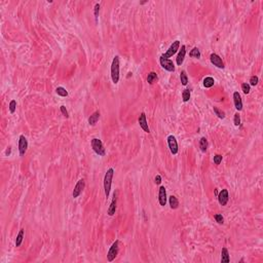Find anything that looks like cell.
<instances>
[{
  "label": "cell",
  "mask_w": 263,
  "mask_h": 263,
  "mask_svg": "<svg viewBox=\"0 0 263 263\" xmlns=\"http://www.w3.org/2000/svg\"><path fill=\"white\" fill-rule=\"evenodd\" d=\"M180 79H181V82L183 86H187L188 83V77H187V74H186V72L184 71H181V74H180Z\"/></svg>",
  "instance_id": "484cf974"
},
{
  "label": "cell",
  "mask_w": 263,
  "mask_h": 263,
  "mask_svg": "<svg viewBox=\"0 0 263 263\" xmlns=\"http://www.w3.org/2000/svg\"><path fill=\"white\" fill-rule=\"evenodd\" d=\"M167 191H165V186H160V191H158V201L162 207H165L167 205Z\"/></svg>",
  "instance_id": "4fadbf2b"
},
{
  "label": "cell",
  "mask_w": 263,
  "mask_h": 263,
  "mask_svg": "<svg viewBox=\"0 0 263 263\" xmlns=\"http://www.w3.org/2000/svg\"><path fill=\"white\" fill-rule=\"evenodd\" d=\"M185 55H186V47L185 45H182L181 46V50H180L179 54L177 56V59H176V62H177L178 66H181L182 63L184 61V58H185Z\"/></svg>",
  "instance_id": "2e32d148"
},
{
  "label": "cell",
  "mask_w": 263,
  "mask_h": 263,
  "mask_svg": "<svg viewBox=\"0 0 263 263\" xmlns=\"http://www.w3.org/2000/svg\"><path fill=\"white\" fill-rule=\"evenodd\" d=\"M179 47H180V41H179V40H175V41H174L173 43L171 44V46H170L169 50H167V52H165V55H162V57H164L165 59L171 58V57H173L174 55H175L176 52H178Z\"/></svg>",
  "instance_id": "5b68a950"
},
{
  "label": "cell",
  "mask_w": 263,
  "mask_h": 263,
  "mask_svg": "<svg viewBox=\"0 0 263 263\" xmlns=\"http://www.w3.org/2000/svg\"><path fill=\"white\" fill-rule=\"evenodd\" d=\"M118 252H119V241H115L112 246L110 247L109 251L107 253V259L109 262H112L114 259L116 258V256L118 255Z\"/></svg>",
  "instance_id": "277c9868"
},
{
  "label": "cell",
  "mask_w": 263,
  "mask_h": 263,
  "mask_svg": "<svg viewBox=\"0 0 263 263\" xmlns=\"http://www.w3.org/2000/svg\"><path fill=\"white\" fill-rule=\"evenodd\" d=\"M10 148H11V147H8V149L6 150V155H9V154H10Z\"/></svg>",
  "instance_id": "74e56055"
},
{
  "label": "cell",
  "mask_w": 263,
  "mask_h": 263,
  "mask_svg": "<svg viewBox=\"0 0 263 263\" xmlns=\"http://www.w3.org/2000/svg\"><path fill=\"white\" fill-rule=\"evenodd\" d=\"M156 80H157V75H156V73L155 72H150L147 76V82L149 84H153Z\"/></svg>",
  "instance_id": "603a6c76"
},
{
  "label": "cell",
  "mask_w": 263,
  "mask_h": 263,
  "mask_svg": "<svg viewBox=\"0 0 263 263\" xmlns=\"http://www.w3.org/2000/svg\"><path fill=\"white\" fill-rule=\"evenodd\" d=\"M160 63L162 65V67L164 68L165 70L169 72H174L175 71V65L172 62L170 59H165L164 57H160Z\"/></svg>",
  "instance_id": "9c48e42d"
},
{
  "label": "cell",
  "mask_w": 263,
  "mask_h": 263,
  "mask_svg": "<svg viewBox=\"0 0 263 263\" xmlns=\"http://www.w3.org/2000/svg\"><path fill=\"white\" fill-rule=\"evenodd\" d=\"M214 83H215V80H214V78L211 77V76H208V77H206L205 79H203V86L207 88H212V86H214Z\"/></svg>",
  "instance_id": "ffe728a7"
},
{
  "label": "cell",
  "mask_w": 263,
  "mask_h": 263,
  "mask_svg": "<svg viewBox=\"0 0 263 263\" xmlns=\"http://www.w3.org/2000/svg\"><path fill=\"white\" fill-rule=\"evenodd\" d=\"M233 101H234V106L236 108V110L241 111L243 109V101H241V95H239V92L233 93Z\"/></svg>",
  "instance_id": "5bb4252c"
},
{
  "label": "cell",
  "mask_w": 263,
  "mask_h": 263,
  "mask_svg": "<svg viewBox=\"0 0 263 263\" xmlns=\"http://www.w3.org/2000/svg\"><path fill=\"white\" fill-rule=\"evenodd\" d=\"M189 56L191 57V58L199 59L200 58V52H199V50L197 47H194V48H192V50L189 52Z\"/></svg>",
  "instance_id": "cb8c5ba5"
},
{
  "label": "cell",
  "mask_w": 263,
  "mask_h": 263,
  "mask_svg": "<svg viewBox=\"0 0 263 263\" xmlns=\"http://www.w3.org/2000/svg\"><path fill=\"white\" fill-rule=\"evenodd\" d=\"M167 140V145H169L171 153L174 154V155H176V154L178 153V143H177L176 138L174 137L173 135H170Z\"/></svg>",
  "instance_id": "52a82bcc"
},
{
  "label": "cell",
  "mask_w": 263,
  "mask_h": 263,
  "mask_svg": "<svg viewBox=\"0 0 263 263\" xmlns=\"http://www.w3.org/2000/svg\"><path fill=\"white\" fill-rule=\"evenodd\" d=\"M258 82H259V78H258V76H256V75H254V76H252L251 78H250V86H257L258 84Z\"/></svg>",
  "instance_id": "f546056e"
},
{
  "label": "cell",
  "mask_w": 263,
  "mask_h": 263,
  "mask_svg": "<svg viewBox=\"0 0 263 263\" xmlns=\"http://www.w3.org/2000/svg\"><path fill=\"white\" fill-rule=\"evenodd\" d=\"M138 122H139L140 126H141V129L143 130L145 133H150V129L149 126H148V124H147V119H146V115L145 113H141L139 116V118H138Z\"/></svg>",
  "instance_id": "30bf717a"
},
{
  "label": "cell",
  "mask_w": 263,
  "mask_h": 263,
  "mask_svg": "<svg viewBox=\"0 0 263 263\" xmlns=\"http://www.w3.org/2000/svg\"><path fill=\"white\" fill-rule=\"evenodd\" d=\"M233 121H234V126H239L241 124V116H239V113L234 114V119H233Z\"/></svg>",
  "instance_id": "836d02e7"
},
{
  "label": "cell",
  "mask_w": 263,
  "mask_h": 263,
  "mask_svg": "<svg viewBox=\"0 0 263 263\" xmlns=\"http://www.w3.org/2000/svg\"><path fill=\"white\" fill-rule=\"evenodd\" d=\"M222 162V155H220V154H216V155H214V164L215 165H220Z\"/></svg>",
  "instance_id": "d6a6232c"
},
{
  "label": "cell",
  "mask_w": 263,
  "mask_h": 263,
  "mask_svg": "<svg viewBox=\"0 0 263 263\" xmlns=\"http://www.w3.org/2000/svg\"><path fill=\"white\" fill-rule=\"evenodd\" d=\"M99 118H100V112L95 111L94 113L88 117V124H90L91 126H95V124H97V121L99 120Z\"/></svg>",
  "instance_id": "e0dca14e"
},
{
  "label": "cell",
  "mask_w": 263,
  "mask_h": 263,
  "mask_svg": "<svg viewBox=\"0 0 263 263\" xmlns=\"http://www.w3.org/2000/svg\"><path fill=\"white\" fill-rule=\"evenodd\" d=\"M214 218H215V220H216V222H217V223L223 224L224 218H223V216H222L221 214H216V215L214 216Z\"/></svg>",
  "instance_id": "1f68e13d"
},
{
  "label": "cell",
  "mask_w": 263,
  "mask_h": 263,
  "mask_svg": "<svg viewBox=\"0 0 263 263\" xmlns=\"http://www.w3.org/2000/svg\"><path fill=\"white\" fill-rule=\"evenodd\" d=\"M229 199V194H228L227 189H222L220 193L218 194V201L221 206H226Z\"/></svg>",
  "instance_id": "8fae6325"
},
{
  "label": "cell",
  "mask_w": 263,
  "mask_h": 263,
  "mask_svg": "<svg viewBox=\"0 0 263 263\" xmlns=\"http://www.w3.org/2000/svg\"><path fill=\"white\" fill-rule=\"evenodd\" d=\"M27 149H28V141H27L26 137L24 135H21L20 138H19V152H20V155H25Z\"/></svg>",
  "instance_id": "8992f818"
},
{
  "label": "cell",
  "mask_w": 263,
  "mask_h": 263,
  "mask_svg": "<svg viewBox=\"0 0 263 263\" xmlns=\"http://www.w3.org/2000/svg\"><path fill=\"white\" fill-rule=\"evenodd\" d=\"M214 112H215L216 115H217L219 118H221V119H224V118H225V113H224L222 110H220L219 108L214 107Z\"/></svg>",
  "instance_id": "4316f807"
},
{
  "label": "cell",
  "mask_w": 263,
  "mask_h": 263,
  "mask_svg": "<svg viewBox=\"0 0 263 263\" xmlns=\"http://www.w3.org/2000/svg\"><path fill=\"white\" fill-rule=\"evenodd\" d=\"M241 90H243L244 94L248 95L250 93V91H251V86L249 83H247V82H245V83L241 84Z\"/></svg>",
  "instance_id": "f1b7e54d"
},
{
  "label": "cell",
  "mask_w": 263,
  "mask_h": 263,
  "mask_svg": "<svg viewBox=\"0 0 263 263\" xmlns=\"http://www.w3.org/2000/svg\"><path fill=\"white\" fill-rule=\"evenodd\" d=\"M154 182H155V184H157V185H160V184L162 183V177H160V175L155 176V178H154Z\"/></svg>",
  "instance_id": "d590c367"
},
{
  "label": "cell",
  "mask_w": 263,
  "mask_h": 263,
  "mask_svg": "<svg viewBox=\"0 0 263 263\" xmlns=\"http://www.w3.org/2000/svg\"><path fill=\"white\" fill-rule=\"evenodd\" d=\"M169 203H170V207H171V209H173V210H176L178 207H179V200H178L177 197L174 196V195H171L169 197Z\"/></svg>",
  "instance_id": "d6986e66"
},
{
  "label": "cell",
  "mask_w": 263,
  "mask_h": 263,
  "mask_svg": "<svg viewBox=\"0 0 263 263\" xmlns=\"http://www.w3.org/2000/svg\"><path fill=\"white\" fill-rule=\"evenodd\" d=\"M92 148L99 156H104L106 153L105 151V148H104V145L102 143V141L100 139H97V138H94L92 140Z\"/></svg>",
  "instance_id": "3957f363"
},
{
  "label": "cell",
  "mask_w": 263,
  "mask_h": 263,
  "mask_svg": "<svg viewBox=\"0 0 263 263\" xmlns=\"http://www.w3.org/2000/svg\"><path fill=\"white\" fill-rule=\"evenodd\" d=\"M113 175H114V170L112 167H110L109 170H107V172L105 174V177H104V191H105L106 197H109Z\"/></svg>",
  "instance_id": "6da1fadb"
},
{
  "label": "cell",
  "mask_w": 263,
  "mask_h": 263,
  "mask_svg": "<svg viewBox=\"0 0 263 263\" xmlns=\"http://www.w3.org/2000/svg\"><path fill=\"white\" fill-rule=\"evenodd\" d=\"M111 78L114 84L119 81V57L115 56L111 64Z\"/></svg>",
  "instance_id": "7a4b0ae2"
},
{
  "label": "cell",
  "mask_w": 263,
  "mask_h": 263,
  "mask_svg": "<svg viewBox=\"0 0 263 263\" xmlns=\"http://www.w3.org/2000/svg\"><path fill=\"white\" fill-rule=\"evenodd\" d=\"M210 60H211V63L214 66H216L217 68H220V69H223L224 68V63L222 61V59L218 56L217 54H212L210 56Z\"/></svg>",
  "instance_id": "7c38bea8"
},
{
  "label": "cell",
  "mask_w": 263,
  "mask_h": 263,
  "mask_svg": "<svg viewBox=\"0 0 263 263\" xmlns=\"http://www.w3.org/2000/svg\"><path fill=\"white\" fill-rule=\"evenodd\" d=\"M116 205H117V197H116V194L114 193L113 199H112L111 203H110L109 208H108V211H107V214L109 216H113L114 214H115V212H116Z\"/></svg>",
  "instance_id": "9a60e30c"
},
{
  "label": "cell",
  "mask_w": 263,
  "mask_h": 263,
  "mask_svg": "<svg viewBox=\"0 0 263 263\" xmlns=\"http://www.w3.org/2000/svg\"><path fill=\"white\" fill-rule=\"evenodd\" d=\"M199 148L203 152H206L208 149V140L205 137H203L199 140Z\"/></svg>",
  "instance_id": "44dd1931"
},
{
  "label": "cell",
  "mask_w": 263,
  "mask_h": 263,
  "mask_svg": "<svg viewBox=\"0 0 263 263\" xmlns=\"http://www.w3.org/2000/svg\"><path fill=\"white\" fill-rule=\"evenodd\" d=\"M99 10H100V4H99V3H97L96 5H95V17H96V19L98 18Z\"/></svg>",
  "instance_id": "8d00e7d4"
},
{
  "label": "cell",
  "mask_w": 263,
  "mask_h": 263,
  "mask_svg": "<svg viewBox=\"0 0 263 263\" xmlns=\"http://www.w3.org/2000/svg\"><path fill=\"white\" fill-rule=\"evenodd\" d=\"M84 186H86V181H84L83 179L78 180V182L76 183L75 187H74V189H73V192H72V196H73L74 198H77V197L81 194L82 190L84 189Z\"/></svg>",
  "instance_id": "ba28073f"
},
{
  "label": "cell",
  "mask_w": 263,
  "mask_h": 263,
  "mask_svg": "<svg viewBox=\"0 0 263 263\" xmlns=\"http://www.w3.org/2000/svg\"><path fill=\"white\" fill-rule=\"evenodd\" d=\"M56 93L61 97H67L68 96V92L66 91V88H64L63 86H58L56 90Z\"/></svg>",
  "instance_id": "d4e9b609"
},
{
  "label": "cell",
  "mask_w": 263,
  "mask_h": 263,
  "mask_svg": "<svg viewBox=\"0 0 263 263\" xmlns=\"http://www.w3.org/2000/svg\"><path fill=\"white\" fill-rule=\"evenodd\" d=\"M24 229H21L20 232L18 233V235H17V239H16V247H20L21 245H22V241H23V239H24Z\"/></svg>",
  "instance_id": "7402d4cb"
},
{
  "label": "cell",
  "mask_w": 263,
  "mask_h": 263,
  "mask_svg": "<svg viewBox=\"0 0 263 263\" xmlns=\"http://www.w3.org/2000/svg\"><path fill=\"white\" fill-rule=\"evenodd\" d=\"M182 99L184 102H188L190 99V91L189 90H184L182 92Z\"/></svg>",
  "instance_id": "83f0119b"
},
{
  "label": "cell",
  "mask_w": 263,
  "mask_h": 263,
  "mask_svg": "<svg viewBox=\"0 0 263 263\" xmlns=\"http://www.w3.org/2000/svg\"><path fill=\"white\" fill-rule=\"evenodd\" d=\"M60 109H61V112H62V114L65 116V117H69V114H68V111H67V109H66V107H65L64 105L61 106Z\"/></svg>",
  "instance_id": "e575fe53"
},
{
  "label": "cell",
  "mask_w": 263,
  "mask_h": 263,
  "mask_svg": "<svg viewBox=\"0 0 263 263\" xmlns=\"http://www.w3.org/2000/svg\"><path fill=\"white\" fill-rule=\"evenodd\" d=\"M230 261L229 258V253H228V250L226 248H223L221 251V262L222 263H228Z\"/></svg>",
  "instance_id": "ac0fdd59"
},
{
  "label": "cell",
  "mask_w": 263,
  "mask_h": 263,
  "mask_svg": "<svg viewBox=\"0 0 263 263\" xmlns=\"http://www.w3.org/2000/svg\"><path fill=\"white\" fill-rule=\"evenodd\" d=\"M16 109H17V102L14 101V100H11L9 103V111L10 113H14L16 112Z\"/></svg>",
  "instance_id": "4dcf8cb0"
}]
</instances>
